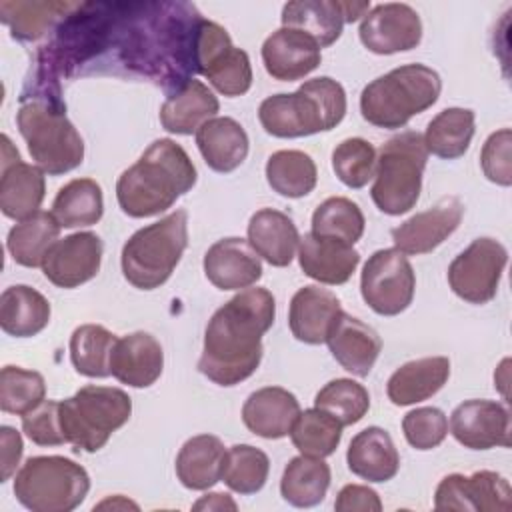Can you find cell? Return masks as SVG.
<instances>
[{
	"mask_svg": "<svg viewBox=\"0 0 512 512\" xmlns=\"http://www.w3.org/2000/svg\"><path fill=\"white\" fill-rule=\"evenodd\" d=\"M202 20L186 2L150 4L146 16H118L112 44L126 68L174 96L198 74L196 38Z\"/></svg>",
	"mask_w": 512,
	"mask_h": 512,
	"instance_id": "cell-1",
	"label": "cell"
},
{
	"mask_svg": "<svg viewBox=\"0 0 512 512\" xmlns=\"http://www.w3.org/2000/svg\"><path fill=\"white\" fill-rule=\"evenodd\" d=\"M276 316V302L266 288H244L220 306L204 332L198 370L218 386L250 378L262 360V336Z\"/></svg>",
	"mask_w": 512,
	"mask_h": 512,
	"instance_id": "cell-2",
	"label": "cell"
},
{
	"mask_svg": "<svg viewBox=\"0 0 512 512\" xmlns=\"http://www.w3.org/2000/svg\"><path fill=\"white\" fill-rule=\"evenodd\" d=\"M196 178V166L186 150L170 138H160L118 176L116 200L132 218L156 216L192 190Z\"/></svg>",
	"mask_w": 512,
	"mask_h": 512,
	"instance_id": "cell-3",
	"label": "cell"
},
{
	"mask_svg": "<svg viewBox=\"0 0 512 512\" xmlns=\"http://www.w3.org/2000/svg\"><path fill=\"white\" fill-rule=\"evenodd\" d=\"M346 114V92L330 76L306 80L292 94H274L260 102L258 120L276 138H302L336 128Z\"/></svg>",
	"mask_w": 512,
	"mask_h": 512,
	"instance_id": "cell-4",
	"label": "cell"
},
{
	"mask_svg": "<svg viewBox=\"0 0 512 512\" xmlns=\"http://www.w3.org/2000/svg\"><path fill=\"white\" fill-rule=\"evenodd\" d=\"M16 124L32 160L44 174L60 176L82 164L84 140L68 120L62 100L20 96Z\"/></svg>",
	"mask_w": 512,
	"mask_h": 512,
	"instance_id": "cell-5",
	"label": "cell"
},
{
	"mask_svg": "<svg viewBox=\"0 0 512 512\" xmlns=\"http://www.w3.org/2000/svg\"><path fill=\"white\" fill-rule=\"evenodd\" d=\"M442 90L436 70L424 64H404L364 86L360 112L366 122L378 128H402L408 120L432 104Z\"/></svg>",
	"mask_w": 512,
	"mask_h": 512,
	"instance_id": "cell-6",
	"label": "cell"
},
{
	"mask_svg": "<svg viewBox=\"0 0 512 512\" xmlns=\"http://www.w3.org/2000/svg\"><path fill=\"white\" fill-rule=\"evenodd\" d=\"M186 246L188 214L180 208L126 240L120 254L122 274L138 290L160 288L172 276Z\"/></svg>",
	"mask_w": 512,
	"mask_h": 512,
	"instance_id": "cell-7",
	"label": "cell"
},
{
	"mask_svg": "<svg viewBox=\"0 0 512 512\" xmlns=\"http://www.w3.org/2000/svg\"><path fill=\"white\" fill-rule=\"evenodd\" d=\"M426 160L428 150L420 132L406 130L382 144L376 156L374 184L370 188L372 202L380 212L400 216L416 206Z\"/></svg>",
	"mask_w": 512,
	"mask_h": 512,
	"instance_id": "cell-8",
	"label": "cell"
},
{
	"mask_svg": "<svg viewBox=\"0 0 512 512\" xmlns=\"http://www.w3.org/2000/svg\"><path fill=\"white\" fill-rule=\"evenodd\" d=\"M132 414L130 396L112 386H82L60 402V426L76 450L98 452L112 432L122 428Z\"/></svg>",
	"mask_w": 512,
	"mask_h": 512,
	"instance_id": "cell-9",
	"label": "cell"
},
{
	"mask_svg": "<svg viewBox=\"0 0 512 512\" xmlns=\"http://www.w3.org/2000/svg\"><path fill=\"white\" fill-rule=\"evenodd\" d=\"M88 490V472L64 456H32L14 476V496L32 512H70Z\"/></svg>",
	"mask_w": 512,
	"mask_h": 512,
	"instance_id": "cell-10",
	"label": "cell"
},
{
	"mask_svg": "<svg viewBox=\"0 0 512 512\" xmlns=\"http://www.w3.org/2000/svg\"><path fill=\"white\" fill-rule=\"evenodd\" d=\"M196 70L220 94L242 96L252 86L250 58L236 48L226 28L216 22L202 20L196 38Z\"/></svg>",
	"mask_w": 512,
	"mask_h": 512,
	"instance_id": "cell-11",
	"label": "cell"
},
{
	"mask_svg": "<svg viewBox=\"0 0 512 512\" xmlns=\"http://www.w3.org/2000/svg\"><path fill=\"white\" fill-rule=\"evenodd\" d=\"M416 276L410 260L396 248L376 250L364 264L360 294L380 316H398L414 298Z\"/></svg>",
	"mask_w": 512,
	"mask_h": 512,
	"instance_id": "cell-12",
	"label": "cell"
},
{
	"mask_svg": "<svg viewBox=\"0 0 512 512\" xmlns=\"http://www.w3.org/2000/svg\"><path fill=\"white\" fill-rule=\"evenodd\" d=\"M506 262L508 252L498 240L476 238L450 262L448 284L458 298L470 304H486L498 292Z\"/></svg>",
	"mask_w": 512,
	"mask_h": 512,
	"instance_id": "cell-13",
	"label": "cell"
},
{
	"mask_svg": "<svg viewBox=\"0 0 512 512\" xmlns=\"http://www.w3.org/2000/svg\"><path fill=\"white\" fill-rule=\"evenodd\" d=\"M360 42L374 54L412 50L422 40L418 12L402 2H386L368 10L358 30Z\"/></svg>",
	"mask_w": 512,
	"mask_h": 512,
	"instance_id": "cell-14",
	"label": "cell"
},
{
	"mask_svg": "<svg viewBox=\"0 0 512 512\" xmlns=\"http://www.w3.org/2000/svg\"><path fill=\"white\" fill-rule=\"evenodd\" d=\"M2 168H0V210L6 218L24 220L38 212L46 180L44 170L36 164L22 162L10 138L2 134Z\"/></svg>",
	"mask_w": 512,
	"mask_h": 512,
	"instance_id": "cell-15",
	"label": "cell"
},
{
	"mask_svg": "<svg viewBox=\"0 0 512 512\" xmlns=\"http://www.w3.org/2000/svg\"><path fill=\"white\" fill-rule=\"evenodd\" d=\"M452 436L470 450L510 446V412L496 400H466L450 414Z\"/></svg>",
	"mask_w": 512,
	"mask_h": 512,
	"instance_id": "cell-16",
	"label": "cell"
},
{
	"mask_svg": "<svg viewBox=\"0 0 512 512\" xmlns=\"http://www.w3.org/2000/svg\"><path fill=\"white\" fill-rule=\"evenodd\" d=\"M102 250L104 246L98 234H70L48 250L42 262V272L58 288H76L98 274Z\"/></svg>",
	"mask_w": 512,
	"mask_h": 512,
	"instance_id": "cell-17",
	"label": "cell"
},
{
	"mask_svg": "<svg viewBox=\"0 0 512 512\" xmlns=\"http://www.w3.org/2000/svg\"><path fill=\"white\" fill-rule=\"evenodd\" d=\"M464 204L456 196L440 198L432 208L392 228V242L402 254H428L460 226Z\"/></svg>",
	"mask_w": 512,
	"mask_h": 512,
	"instance_id": "cell-18",
	"label": "cell"
},
{
	"mask_svg": "<svg viewBox=\"0 0 512 512\" xmlns=\"http://www.w3.org/2000/svg\"><path fill=\"white\" fill-rule=\"evenodd\" d=\"M322 48L314 38L296 28H278L262 44L266 72L282 82H294L320 66Z\"/></svg>",
	"mask_w": 512,
	"mask_h": 512,
	"instance_id": "cell-19",
	"label": "cell"
},
{
	"mask_svg": "<svg viewBox=\"0 0 512 512\" xmlns=\"http://www.w3.org/2000/svg\"><path fill=\"white\" fill-rule=\"evenodd\" d=\"M204 274L218 290L250 288L262 278V262L254 248L236 236L214 242L204 254Z\"/></svg>",
	"mask_w": 512,
	"mask_h": 512,
	"instance_id": "cell-20",
	"label": "cell"
},
{
	"mask_svg": "<svg viewBox=\"0 0 512 512\" xmlns=\"http://www.w3.org/2000/svg\"><path fill=\"white\" fill-rule=\"evenodd\" d=\"M298 262L308 278L338 286L350 280L360 262V254L348 242L308 232L300 238Z\"/></svg>",
	"mask_w": 512,
	"mask_h": 512,
	"instance_id": "cell-21",
	"label": "cell"
},
{
	"mask_svg": "<svg viewBox=\"0 0 512 512\" xmlns=\"http://www.w3.org/2000/svg\"><path fill=\"white\" fill-rule=\"evenodd\" d=\"M164 368V352L160 342L148 332H132L116 340L110 372L112 376L132 388L152 386Z\"/></svg>",
	"mask_w": 512,
	"mask_h": 512,
	"instance_id": "cell-22",
	"label": "cell"
},
{
	"mask_svg": "<svg viewBox=\"0 0 512 512\" xmlns=\"http://www.w3.org/2000/svg\"><path fill=\"white\" fill-rule=\"evenodd\" d=\"M326 344L334 360L344 370L360 378L370 374L382 350V340L378 332L362 320L346 314L344 310L332 326Z\"/></svg>",
	"mask_w": 512,
	"mask_h": 512,
	"instance_id": "cell-23",
	"label": "cell"
},
{
	"mask_svg": "<svg viewBox=\"0 0 512 512\" xmlns=\"http://www.w3.org/2000/svg\"><path fill=\"white\" fill-rule=\"evenodd\" d=\"M300 412V404L292 392L280 386H264L246 398L242 422L252 434L278 440L290 434Z\"/></svg>",
	"mask_w": 512,
	"mask_h": 512,
	"instance_id": "cell-24",
	"label": "cell"
},
{
	"mask_svg": "<svg viewBox=\"0 0 512 512\" xmlns=\"http://www.w3.org/2000/svg\"><path fill=\"white\" fill-rule=\"evenodd\" d=\"M340 312V300L334 292L320 286H304L290 300L288 326L296 340L304 344H322Z\"/></svg>",
	"mask_w": 512,
	"mask_h": 512,
	"instance_id": "cell-25",
	"label": "cell"
},
{
	"mask_svg": "<svg viewBox=\"0 0 512 512\" xmlns=\"http://www.w3.org/2000/svg\"><path fill=\"white\" fill-rule=\"evenodd\" d=\"M248 244L268 264L284 268L296 256L300 234L288 214L274 208H262L250 216Z\"/></svg>",
	"mask_w": 512,
	"mask_h": 512,
	"instance_id": "cell-26",
	"label": "cell"
},
{
	"mask_svg": "<svg viewBox=\"0 0 512 512\" xmlns=\"http://www.w3.org/2000/svg\"><path fill=\"white\" fill-rule=\"evenodd\" d=\"M346 462L350 472L362 480L388 482L398 474L400 454L384 428L368 426L350 440Z\"/></svg>",
	"mask_w": 512,
	"mask_h": 512,
	"instance_id": "cell-27",
	"label": "cell"
},
{
	"mask_svg": "<svg viewBox=\"0 0 512 512\" xmlns=\"http://www.w3.org/2000/svg\"><path fill=\"white\" fill-rule=\"evenodd\" d=\"M450 376V360L446 356H426L402 364L388 378L386 394L396 406H410L432 398Z\"/></svg>",
	"mask_w": 512,
	"mask_h": 512,
	"instance_id": "cell-28",
	"label": "cell"
},
{
	"mask_svg": "<svg viewBox=\"0 0 512 512\" xmlns=\"http://www.w3.org/2000/svg\"><path fill=\"white\" fill-rule=\"evenodd\" d=\"M198 150L214 172L228 174L248 156V134L240 122L228 116H216L204 122L196 132Z\"/></svg>",
	"mask_w": 512,
	"mask_h": 512,
	"instance_id": "cell-29",
	"label": "cell"
},
{
	"mask_svg": "<svg viewBox=\"0 0 512 512\" xmlns=\"http://www.w3.org/2000/svg\"><path fill=\"white\" fill-rule=\"evenodd\" d=\"M226 448L218 436L188 438L176 456V476L188 490H208L222 480Z\"/></svg>",
	"mask_w": 512,
	"mask_h": 512,
	"instance_id": "cell-30",
	"label": "cell"
},
{
	"mask_svg": "<svg viewBox=\"0 0 512 512\" xmlns=\"http://www.w3.org/2000/svg\"><path fill=\"white\" fill-rule=\"evenodd\" d=\"M218 110L220 102L214 92L192 78L182 92L164 100L160 108V124L170 134L190 136L192 132L196 134L204 122L216 118Z\"/></svg>",
	"mask_w": 512,
	"mask_h": 512,
	"instance_id": "cell-31",
	"label": "cell"
},
{
	"mask_svg": "<svg viewBox=\"0 0 512 512\" xmlns=\"http://www.w3.org/2000/svg\"><path fill=\"white\" fill-rule=\"evenodd\" d=\"M344 24V0H294L282 8V26L308 34L320 48L334 44Z\"/></svg>",
	"mask_w": 512,
	"mask_h": 512,
	"instance_id": "cell-32",
	"label": "cell"
},
{
	"mask_svg": "<svg viewBox=\"0 0 512 512\" xmlns=\"http://www.w3.org/2000/svg\"><path fill=\"white\" fill-rule=\"evenodd\" d=\"M50 322V302L32 286L14 284L0 296V328L16 338H30Z\"/></svg>",
	"mask_w": 512,
	"mask_h": 512,
	"instance_id": "cell-33",
	"label": "cell"
},
{
	"mask_svg": "<svg viewBox=\"0 0 512 512\" xmlns=\"http://www.w3.org/2000/svg\"><path fill=\"white\" fill-rule=\"evenodd\" d=\"M60 228L54 214L44 210L20 220L10 228L6 238L12 260L26 268L42 266L48 250L58 242Z\"/></svg>",
	"mask_w": 512,
	"mask_h": 512,
	"instance_id": "cell-34",
	"label": "cell"
},
{
	"mask_svg": "<svg viewBox=\"0 0 512 512\" xmlns=\"http://www.w3.org/2000/svg\"><path fill=\"white\" fill-rule=\"evenodd\" d=\"M330 476V466L322 458L294 456L282 472L280 494L296 508H312L324 500Z\"/></svg>",
	"mask_w": 512,
	"mask_h": 512,
	"instance_id": "cell-35",
	"label": "cell"
},
{
	"mask_svg": "<svg viewBox=\"0 0 512 512\" xmlns=\"http://www.w3.org/2000/svg\"><path fill=\"white\" fill-rule=\"evenodd\" d=\"M476 116L470 108H444L426 126L424 146L438 158L456 160L466 154L474 136Z\"/></svg>",
	"mask_w": 512,
	"mask_h": 512,
	"instance_id": "cell-36",
	"label": "cell"
},
{
	"mask_svg": "<svg viewBox=\"0 0 512 512\" xmlns=\"http://www.w3.org/2000/svg\"><path fill=\"white\" fill-rule=\"evenodd\" d=\"M74 6V2H0V16L16 40L34 42L54 30Z\"/></svg>",
	"mask_w": 512,
	"mask_h": 512,
	"instance_id": "cell-37",
	"label": "cell"
},
{
	"mask_svg": "<svg viewBox=\"0 0 512 512\" xmlns=\"http://www.w3.org/2000/svg\"><path fill=\"white\" fill-rule=\"evenodd\" d=\"M52 214L62 228H80L96 224L104 214L102 188L92 178H74L64 184L54 202Z\"/></svg>",
	"mask_w": 512,
	"mask_h": 512,
	"instance_id": "cell-38",
	"label": "cell"
},
{
	"mask_svg": "<svg viewBox=\"0 0 512 512\" xmlns=\"http://www.w3.org/2000/svg\"><path fill=\"white\" fill-rule=\"evenodd\" d=\"M270 188L284 198H302L316 188L318 170L314 160L302 150H278L266 162Z\"/></svg>",
	"mask_w": 512,
	"mask_h": 512,
	"instance_id": "cell-39",
	"label": "cell"
},
{
	"mask_svg": "<svg viewBox=\"0 0 512 512\" xmlns=\"http://www.w3.org/2000/svg\"><path fill=\"white\" fill-rule=\"evenodd\" d=\"M116 336L100 324H82L70 336V360L78 374L88 378L110 376V358Z\"/></svg>",
	"mask_w": 512,
	"mask_h": 512,
	"instance_id": "cell-40",
	"label": "cell"
},
{
	"mask_svg": "<svg viewBox=\"0 0 512 512\" xmlns=\"http://www.w3.org/2000/svg\"><path fill=\"white\" fill-rule=\"evenodd\" d=\"M292 444L304 456L326 458L334 454L342 440V424L320 408H308L298 414L292 430Z\"/></svg>",
	"mask_w": 512,
	"mask_h": 512,
	"instance_id": "cell-41",
	"label": "cell"
},
{
	"mask_svg": "<svg viewBox=\"0 0 512 512\" xmlns=\"http://www.w3.org/2000/svg\"><path fill=\"white\" fill-rule=\"evenodd\" d=\"M364 214L356 202L344 196L326 198L312 214V232L356 244L364 234Z\"/></svg>",
	"mask_w": 512,
	"mask_h": 512,
	"instance_id": "cell-42",
	"label": "cell"
},
{
	"mask_svg": "<svg viewBox=\"0 0 512 512\" xmlns=\"http://www.w3.org/2000/svg\"><path fill=\"white\" fill-rule=\"evenodd\" d=\"M270 472V460L266 452L250 444H234L226 450V462L222 480L238 494H256L264 488Z\"/></svg>",
	"mask_w": 512,
	"mask_h": 512,
	"instance_id": "cell-43",
	"label": "cell"
},
{
	"mask_svg": "<svg viewBox=\"0 0 512 512\" xmlns=\"http://www.w3.org/2000/svg\"><path fill=\"white\" fill-rule=\"evenodd\" d=\"M314 406L334 416L342 426H350L366 416L370 408V394L360 382L336 378L318 390Z\"/></svg>",
	"mask_w": 512,
	"mask_h": 512,
	"instance_id": "cell-44",
	"label": "cell"
},
{
	"mask_svg": "<svg viewBox=\"0 0 512 512\" xmlns=\"http://www.w3.org/2000/svg\"><path fill=\"white\" fill-rule=\"evenodd\" d=\"M46 396V382L40 372L20 366L0 370V408L2 412L24 416L34 410Z\"/></svg>",
	"mask_w": 512,
	"mask_h": 512,
	"instance_id": "cell-45",
	"label": "cell"
},
{
	"mask_svg": "<svg viewBox=\"0 0 512 512\" xmlns=\"http://www.w3.org/2000/svg\"><path fill=\"white\" fill-rule=\"evenodd\" d=\"M332 168L348 188L366 186L376 172V150L364 138H346L332 152Z\"/></svg>",
	"mask_w": 512,
	"mask_h": 512,
	"instance_id": "cell-46",
	"label": "cell"
},
{
	"mask_svg": "<svg viewBox=\"0 0 512 512\" xmlns=\"http://www.w3.org/2000/svg\"><path fill=\"white\" fill-rule=\"evenodd\" d=\"M466 512H508L512 508L510 484L492 470H478L464 476Z\"/></svg>",
	"mask_w": 512,
	"mask_h": 512,
	"instance_id": "cell-47",
	"label": "cell"
},
{
	"mask_svg": "<svg viewBox=\"0 0 512 512\" xmlns=\"http://www.w3.org/2000/svg\"><path fill=\"white\" fill-rule=\"evenodd\" d=\"M406 442L416 450H432L440 446L448 434V418L440 408L422 406L410 410L402 420Z\"/></svg>",
	"mask_w": 512,
	"mask_h": 512,
	"instance_id": "cell-48",
	"label": "cell"
},
{
	"mask_svg": "<svg viewBox=\"0 0 512 512\" xmlns=\"http://www.w3.org/2000/svg\"><path fill=\"white\" fill-rule=\"evenodd\" d=\"M24 434L38 446L66 444L60 426V402L44 400L34 410L22 416Z\"/></svg>",
	"mask_w": 512,
	"mask_h": 512,
	"instance_id": "cell-49",
	"label": "cell"
},
{
	"mask_svg": "<svg viewBox=\"0 0 512 512\" xmlns=\"http://www.w3.org/2000/svg\"><path fill=\"white\" fill-rule=\"evenodd\" d=\"M510 144H512V132L510 128H502L488 136L480 152V166L484 176L498 186L512 184Z\"/></svg>",
	"mask_w": 512,
	"mask_h": 512,
	"instance_id": "cell-50",
	"label": "cell"
},
{
	"mask_svg": "<svg viewBox=\"0 0 512 512\" xmlns=\"http://www.w3.org/2000/svg\"><path fill=\"white\" fill-rule=\"evenodd\" d=\"M336 512H380L382 502L376 490L362 484H346L334 502Z\"/></svg>",
	"mask_w": 512,
	"mask_h": 512,
	"instance_id": "cell-51",
	"label": "cell"
},
{
	"mask_svg": "<svg viewBox=\"0 0 512 512\" xmlns=\"http://www.w3.org/2000/svg\"><path fill=\"white\" fill-rule=\"evenodd\" d=\"M0 442H2V450H0L2 482H6V480H10L12 474H16V468H18L20 458H22L24 444H22L20 432H16L12 426H2L0 428Z\"/></svg>",
	"mask_w": 512,
	"mask_h": 512,
	"instance_id": "cell-52",
	"label": "cell"
},
{
	"mask_svg": "<svg viewBox=\"0 0 512 512\" xmlns=\"http://www.w3.org/2000/svg\"><path fill=\"white\" fill-rule=\"evenodd\" d=\"M238 504L230 498V494L222 492H212L204 494L200 500L192 504V510H236Z\"/></svg>",
	"mask_w": 512,
	"mask_h": 512,
	"instance_id": "cell-53",
	"label": "cell"
},
{
	"mask_svg": "<svg viewBox=\"0 0 512 512\" xmlns=\"http://www.w3.org/2000/svg\"><path fill=\"white\" fill-rule=\"evenodd\" d=\"M102 508H112V510L114 508H132V510H138V504L126 500L124 496H114V498H106L104 502L94 506V510H102Z\"/></svg>",
	"mask_w": 512,
	"mask_h": 512,
	"instance_id": "cell-54",
	"label": "cell"
}]
</instances>
